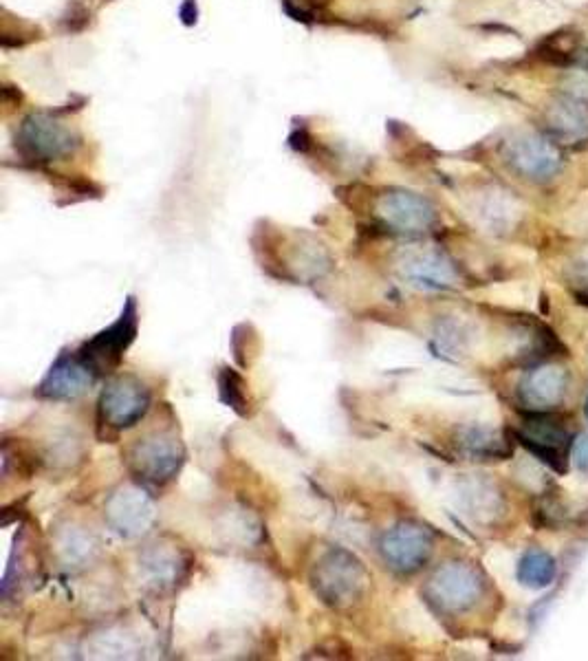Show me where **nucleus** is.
I'll use <instances>...</instances> for the list:
<instances>
[{
    "label": "nucleus",
    "instance_id": "nucleus-1",
    "mask_svg": "<svg viewBox=\"0 0 588 661\" xmlns=\"http://www.w3.org/2000/svg\"><path fill=\"white\" fill-rule=\"evenodd\" d=\"M494 153L498 164L527 186L549 188L569 170V150L553 142L531 122H520L500 130Z\"/></svg>",
    "mask_w": 588,
    "mask_h": 661
},
{
    "label": "nucleus",
    "instance_id": "nucleus-2",
    "mask_svg": "<svg viewBox=\"0 0 588 661\" xmlns=\"http://www.w3.org/2000/svg\"><path fill=\"white\" fill-rule=\"evenodd\" d=\"M527 111V122L538 126L569 153L588 150V97L551 89V84L544 80L529 97Z\"/></svg>",
    "mask_w": 588,
    "mask_h": 661
},
{
    "label": "nucleus",
    "instance_id": "nucleus-3",
    "mask_svg": "<svg viewBox=\"0 0 588 661\" xmlns=\"http://www.w3.org/2000/svg\"><path fill=\"white\" fill-rule=\"evenodd\" d=\"M522 62L547 71H588V7L533 38Z\"/></svg>",
    "mask_w": 588,
    "mask_h": 661
},
{
    "label": "nucleus",
    "instance_id": "nucleus-4",
    "mask_svg": "<svg viewBox=\"0 0 588 661\" xmlns=\"http://www.w3.org/2000/svg\"><path fill=\"white\" fill-rule=\"evenodd\" d=\"M366 584L368 573L362 562L344 549L329 551L313 571L315 593L335 609H344L362 598Z\"/></svg>",
    "mask_w": 588,
    "mask_h": 661
},
{
    "label": "nucleus",
    "instance_id": "nucleus-5",
    "mask_svg": "<svg viewBox=\"0 0 588 661\" xmlns=\"http://www.w3.org/2000/svg\"><path fill=\"white\" fill-rule=\"evenodd\" d=\"M465 214L476 227L494 236H507L525 221L527 205L516 192L496 183L481 186L463 197Z\"/></svg>",
    "mask_w": 588,
    "mask_h": 661
},
{
    "label": "nucleus",
    "instance_id": "nucleus-6",
    "mask_svg": "<svg viewBox=\"0 0 588 661\" xmlns=\"http://www.w3.org/2000/svg\"><path fill=\"white\" fill-rule=\"evenodd\" d=\"M426 593L441 611L461 613L472 609L481 598L483 580L474 567L463 565V562H450L434 573Z\"/></svg>",
    "mask_w": 588,
    "mask_h": 661
},
{
    "label": "nucleus",
    "instance_id": "nucleus-7",
    "mask_svg": "<svg viewBox=\"0 0 588 661\" xmlns=\"http://www.w3.org/2000/svg\"><path fill=\"white\" fill-rule=\"evenodd\" d=\"M137 333V305L128 298L122 316L106 331L97 333L91 342H86L80 360L91 368L93 373H111L122 360L124 351L135 340Z\"/></svg>",
    "mask_w": 588,
    "mask_h": 661
},
{
    "label": "nucleus",
    "instance_id": "nucleus-8",
    "mask_svg": "<svg viewBox=\"0 0 588 661\" xmlns=\"http://www.w3.org/2000/svg\"><path fill=\"white\" fill-rule=\"evenodd\" d=\"M183 463V446L170 432H152L139 439L130 450L133 470L152 483H166L179 472Z\"/></svg>",
    "mask_w": 588,
    "mask_h": 661
},
{
    "label": "nucleus",
    "instance_id": "nucleus-9",
    "mask_svg": "<svg viewBox=\"0 0 588 661\" xmlns=\"http://www.w3.org/2000/svg\"><path fill=\"white\" fill-rule=\"evenodd\" d=\"M377 216L395 232L421 234L439 223V212L434 205L415 192L395 190L377 201Z\"/></svg>",
    "mask_w": 588,
    "mask_h": 661
},
{
    "label": "nucleus",
    "instance_id": "nucleus-10",
    "mask_svg": "<svg viewBox=\"0 0 588 661\" xmlns=\"http://www.w3.org/2000/svg\"><path fill=\"white\" fill-rule=\"evenodd\" d=\"M150 406L148 388L135 377H119L108 384L100 399V415L106 426L130 428L146 415Z\"/></svg>",
    "mask_w": 588,
    "mask_h": 661
},
{
    "label": "nucleus",
    "instance_id": "nucleus-11",
    "mask_svg": "<svg viewBox=\"0 0 588 661\" xmlns=\"http://www.w3.org/2000/svg\"><path fill=\"white\" fill-rule=\"evenodd\" d=\"M399 272L410 285L421 289L448 291L459 287V272H456L448 256L434 247L410 249L399 260Z\"/></svg>",
    "mask_w": 588,
    "mask_h": 661
},
{
    "label": "nucleus",
    "instance_id": "nucleus-12",
    "mask_svg": "<svg viewBox=\"0 0 588 661\" xmlns=\"http://www.w3.org/2000/svg\"><path fill=\"white\" fill-rule=\"evenodd\" d=\"M381 551H384V558L392 569L412 573L423 567V562L430 558L432 538L426 529L401 523L392 527L384 540H381Z\"/></svg>",
    "mask_w": 588,
    "mask_h": 661
},
{
    "label": "nucleus",
    "instance_id": "nucleus-13",
    "mask_svg": "<svg viewBox=\"0 0 588 661\" xmlns=\"http://www.w3.org/2000/svg\"><path fill=\"white\" fill-rule=\"evenodd\" d=\"M522 424H525V428L518 430V439L525 443V448L533 457L562 474L566 470L564 448L566 441H569V435H566V430L560 426V421L544 415H533L522 421Z\"/></svg>",
    "mask_w": 588,
    "mask_h": 661
},
{
    "label": "nucleus",
    "instance_id": "nucleus-14",
    "mask_svg": "<svg viewBox=\"0 0 588 661\" xmlns=\"http://www.w3.org/2000/svg\"><path fill=\"white\" fill-rule=\"evenodd\" d=\"M106 518L115 532L126 538L144 534L155 520V507L137 487H122L106 503Z\"/></svg>",
    "mask_w": 588,
    "mask_h": 661
},
{
    "label": "nucleus",
    "instance_id": "nucleus-15",
    "mask_svg": "<svg viewBox=\"0 0 588 661\" xmlns=\"http://www.w3.org/2000/svg\"><path fill=\"white\" fill-rule=\"evenodd\" d=\"M23 144L31 157H40L42 161H47L69 155L75 142L71 130L51 122V119L34 117L29 119L23 128Z\"/></svg>",
    "mask_w": 588,
    "mask_h": 661
},
{
    "label": "nucleus",
    "instance_id": "nucleus-16",
    "mask_svg": "<svg viewBox=\"0 0 588 661\" xmlns=\"http://www.w3.org/2000/svg\"><path fill=\"white\" fill-rule=\"evenodd\" d=\"M93 382V371L82 360L62 355L60 360L51 366L45 382L40 384V395L49 399H75Z\"/></svg>",
    "mask_w": 588,
    "mask_h": 661
},
{
    "label": "nucleus",
    "instance_id": "nucleus-17",
    "mask_svg": "<svg viewBox=\"0 0 588 661\" xmlns=\"http://www.w3.org/2000/svg\"><path fill=\"white\" fill-rule=\"evenodd\" d=\"M566 371L560 366H542L525 377L520 384V397L533 410L558 406L566 393Z\"/></svg>",
    "mask_w": 588,
    "mask_h": 661
},
{
    "label": "nucleus",
    "instance_id": "nucleus-18",
    "mask_svg": "<svg viewBox=\"0 0 588 661\" xmlns=\"http://www.w3.org/2000/svg\"><path fill=\"white\" fill-rule=\"evenodd\" d=\"M459 505L476 520H487L500 514V496L487 481H465L459 487Z\"/></svg>",
    "mask_w": 588,
    "mask_h": 661
},
{
    "label": "nucleus",
    "instance_id": "nucleus-19",
    "mask_svg": "<svg viewBox=\"0 0 588 661\" xmlns=\"http://www.w3.org/2000/svg\"><path fill=\"white\" fill-rule=\"evenodd\" d=\"M461 448L470 454L472 459H500L509 457L511 448L498 432L485 426H474L461 432Z\"/></svg>",
    "mask_w": 588,
    "mask_h": 661
},
{
    "label": "nucleus",
    "instance_id": "nucleus-20",
    "mask_svg": "<svg viewBox=\"0 0 588 661\" xmlns=\"http://www.w3.org/2000/svg\"><path fill=\"white\" fill-rule=\"evenodd\" d=\"M555 578V560L542 549H531L518 565V580L529 589L549 587Z\"/></svg>",
    "mask_w": 588,
    "mask_h": 661
},
{
    "label": "nucleus",
    "instance_id": "nucleus-21",
    "mask_svg": "<svg viewBox=\"0 0 588 661\" xmlns=\"http://www.w3.org/2000/svg\"><path fill=\"white\" fill-rule=\"evenodd\" d=\"M221 397L227 406H232L238 415H247V393L243 379L238 377L230 368L221 373Z\"/></svg>",
    "mask_w": 588,
    "mask_h": 661
},
{
    "label": "nucleus",
    "instance_id": "nucleus-22",
    "mask_svg": "<svg viewBox=\"0 0 588 661\" xmlns=\"http://www.w3.org/2000/svg\"><path fill=\"white\" fill-rule=\"evenodd\" d=\"M569 272H571V278L575 280V283H580L586 289L580 294V298L586 300L588 298V247L584 249V252H580V254L571 258Z\"/></svg>",
    "mask_w": 588,
    "mask_h": 661
},
{
    "label": "nucleus",
    "instance_id": "nucleus-23",
    "mask_svg": "<svg viewBox=\"0 0 588 661\" xmlns=\"http://www.w3.org/2000/svg\"><path fill=\"white\" fill-rule=\"evenodd\" d=\"M518 474H520L518 479L520 481H527V485L531 487V490H542L544 483H547V479H544V474L531 461H525V465H522V468L518 470Z\"/></svg>",
    "mask_w": 588,
    "mask_h": 661
},
{
    "label": "nucleus",
    "instance_id": "nucleus-24",
    "mask_svg": "<svg viewBox=\"0 0 588 661\" xmlns=\"http://www.w3.org/2000/svg\"><path fill=\"white\" fill-rule=\"evenodd\" d=\"M573 459L582 470L588 468V437H580L573 446Z\"/></svg>",
    "mask_w": 588,
    "mask_h": 661
},
{
    "label": "nucleus",
    "instance_id": "nucleus-25",
    "mask_svg": "<svg viewBox=\"0 0 588 661\" xmlns=\"http://www.w3.org/2000/svg\"><path fill=\"white\" fill-rule=\"evenodd\" d=\"M553 3H558L566 9H571V12H577V9L588 7V0H553Z\"/></svg>",
    "mask_w": 588,
    "mask_h": 661
},
{
    "label": "nucleus",
    "instance_id": "nucleus-26",
    "mask_svg": "<svg viewBox=\"0 0 588 661\" xmlns=\"http://www.w3.org/2000/svg\"><path fill=\"white\" fill-rule=\"evenodd\" d=\"M584 413H586V419H588V397H586V406H584Z\"/></svg>",
    "mask_w": 588,
    "mask_h": 661
}]
</instances>
